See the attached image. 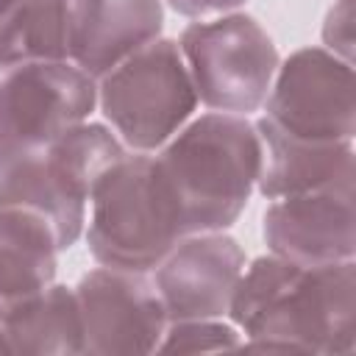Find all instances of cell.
<instances>
[{"mask_svg": "<svg viewBox=\"0 0 356 356\" xmlns=\"http://www.w3.org/2000/svg\"><path fill=\"white\" fill-rule=\"evenodd\" d=\"M242 345V331L228 317L167 320L156 353H211Z\"/></svg>", "mask_w": 356, "mask_h": 356, "instance_id": "ac0fdd59", "label": "cell"}, {"mask_svg": "<svg viewBox=\"0 0 356 356\" xmlns=\"http://www.w3.org/2000/svg\"><path fill=\"white\" fill-rule=\"evenodd\" d=\"M8 353L83 356V320L75 289L50 281L0 309Z\"/></svg>", "mask_w": 356, "mask_h": 356, "instance_id": "5bb4252c", "label": "cell"}, {"mask_svg": "<svg viewBox=\"0 0 356 356\" xmlns=\"http://www.w3.org/2000/svg\"><path fill=\"white\" fill-rule=\"evenodd\" d=\"M164 31V0H70V61L106 75Z\"/></svg>", "mask_w": 356, "mask_h": 356, "instance_id": "7c38bea8", "label": "cell"}, {"mask_svg": "<svg viewBox=\"0 0 356 356\" xmlns=\"http://www.w3.org/2000/svg\"><path fill=\"white\" fill-rule=\"evenodd\" d=\"M58 245L47 220L22 206H0V309L56 281Z\"/></svg>", "mask_w": 356, "mask_h": 356, "instance_id": "9a60e30c", "label": "cell"}, {"mask_svg": "<svg viewBox=\"0 0 356 356\" xmlns=\"http://www.w3.org/2000/svg\"><path fill=\"white\" fill-rule=\"evenodd\" d=\"M156 161L178 197L186 234L228 231L256 192L261 164L256 122L203 111L156 150Z\"/></svg>", "mask_w": 356, "mask_h": 356, "instance_id": "6da1fadb", "label": "cell"}, {"mask_svg": "<svg viewBox=\"0 0 356 356\" xmlns=\"http://www.w3.org/2000/svg\"><path fill=\"white\" fill-rule=\"evenodd\" d=\"M239 348L350 356L356 350V259L298 267L242 331Z\"/></svg>", "mask_w": 356, "mask_h": 356, "instance_id": "8992f818", "label": "cell"}, {"mask_svg": "<svg viewBox=\"0 0 356 356\" xmlns=\"http://www.w3.org/2000/svg\"><path fill=\"white\" fill-rule=\"evenodd\" d=\"M175 42L206 111L242 117L261 111L281 56L256 17L236 8L192 19Z\"/></svg>", "mask_w": 356, "mask_h": 356, "instance_id": "5b68a950", "label": "cell"}, {"mask_svg": "<svg viewBox=\"0 0 356 356\" xmlns=\"http://www.w3.org/2000/svg\"><path fill=\"white\" fill-rule=\"evenodd\" d=\"M353 197L356 186H342L270 200L261 217L267 250L303 267L356 259Z\"/></svg>", "mask_w": 356, "mask_h": 356, "instance_id": "8fae6325", "label": "cell"}, {"mask_svg": "<svg viewBox=\"0 0 356 356\" xmlns=\"http://www.w3.org/2000/svg\"><path fill=\"white\" fill-rule=\"evenodd\" d=\"M70 61V0H14L0 11V70Z\"/></svg>", "mask_w": 356, "mask_h": 356, "instance_id": "2e32d148", "label": "cell"}, {"mask_svg": "<svg viewBox=\"0 0 356 356\" xmlns=\"http://www.w3.org/2000/svg\"><path fill=\"white\" fill-rule=\"evenodd\" d=\"M261 120L286 136L312 142L356 139L353 64L320 44L300 47L278 61Z\"/></svg>", "mask_w": 356, "mask_h": 356, "instance_id": "ba28073f", "label": "cell"}, {"mask_svg": "<svg viewBox=\"0 0 356 356\" xmlns=\"http://www.w3.org/2000/svg\"><path fill=\"white\" fill-rule=\"evenodd\" d=\"M197 106L181 47L164 33L97 78V111L131 153H156Z\"/></svg>", "mask_w": 356, "mask_h": 356, "instance_id": "277c9868", "label": "cell"}, {"mask_svg": "<svg viewBox=\"0 0 356 356\" xmlns=\"http://www.w3.org/2000/svg\"><path fill=\"white\" fill-rule=\"evenodd\" d=\"M245 264V248L228 231L181 236L150 270L167 320L225 317Z\"/></svg>", "mask_w": 356, "mask_h": 356, "instance_id": "30bf717a", "label": "cell"}, {"mask_svg": "<svg viewBox=\"0 0 356 356\" xmlns=\"http://www.w3.org/2000/svg\"><path fill=\"white\" fill-rule=\"evenodd\" d=\"M125 153L128 147L106 122L83 120L0 175V206L42 214L64 253L83 236L97 178Z\"/></svg>", "mask_w": 356, "mask_h": 356, "instance_id": "3957f363", "label": "cell"}, {"mask_svg": "<svg viewBox=\"0 0 356 356\" xmlns=\"http://www.w3.org/2000/svg\"><path fill=\"white\" fill-rule=\"evenodd\" d=\"M11 3H14V0H0V11H3L6 6H11Z\"/></svg>", "mask_w": 356, "mask_h": 356, "instance_id": "7402d4cb", "label": "cell"}, {"mask_svg": "<svg viewBox=\"0 0 356 356\" xmlns=\"http://www.w3.org/2000/svg\"><path fill=\"white\" fill-rule=\"evenodd\" d=\"M186 236L178 197L156 153H125L95 184L83 239L103 267L150 273Z\"/></svg>", "mask_w": 356, "mask_h": 356, "instance_id": "7a4b0ae2", "label": "cell"}, {"mask_svg": "<svg viewBox=\"0 0 356 356\" xmlns=\"http://www.w3.org/2000/svg\"><path fill=\"white\" fill-rule=\"evenodd\" d=\"M256 131L261 145L256 192L264 200L356 186L353 142H312L286 136L261 117L256 120Z\"/></svg>", "mask_w": 356, "mask_h": 356, "instance_id": "4fadbf2b", "label": "cell"}, {"mask_svg": "<svg viewBox=\"0 0 356 356\" xmlns=\"http://www.w3.org/2000/svg\"><path fill=\"white\" fill-rule=\"evenodd\" d=\"M97 111V81L72 61L0 70V175Z\"/></svg>", "mask_w": 356, "mask_h": 356, "instance_id": "52a82bcc", "label": "cell"}, {"mask_svg": "<svg viewBox=\"0 0 356 356\" xmlns=\"http://www.w3.org/2000/svg\"><path fill=\"white\" fill-rule=\"evenodd\" d=\"M72 289L83 320V356L156 353L167 312L150 273L97 264Z\"/></svg>", "mask_w": 356, "mask_h": 356, "instance_id": "9c48e42d", "label": "cell"}, {"mask_svg": "<svg viewBox=\"0 0 356 356\" xmlns=\"http://www.w3.org/2000/svg\"><path fill=\"white\" fill-rule=\"evenodd\" d=\"M0 353H8V345H6V337H3V331H0Z\"/></svg>", "mask_w": 356, "mask_h": 356, "instance_id": "44dd1931", "label": "cell"}, {"mask_svg": "<svg viewBox=\"0 0 356 356\" xmlns=\"http://www.w3.org/2000/svg\"><path fill=\"white\" fill-rule=\"evenodd\" d=\"M320 39L328 53L353 64L356 53V0H334L323 17Z\"/></svg>", "mask_w": 356, "mask_h": 356, "instance_id": "d6986e66", "label": "cell"}, {"mask_svg": "<svg viewBox=\"0 0 356 356\" xmlns=\"http://www.w3.org/2000/svg\"><path fill=\"white\" fill-rule=\"evenodd\" d=\"M298 267H303V264H295V261L275 256L270 250L256 256L253 261H248L239 281H236V289L231 295L225 317L239 331H245L273 303V298L286 286V281L298 273Z\"/></svg>", "mask_w": 356, "mask_h": 356, "instance_id": "e0dca14e", "label": "cell"}, {"mask_svg": "<svg viewBox=\"0 0 356 356\" xmlns=\"http://www.w3.org/2000/svg\"><path fill=\"white\" fill-rule=\"evenodd\" d=\"M245 3L248 0H164V6H170L175 14H181L186 19H203V17L236 11Z\"/></svg>", "mask_w": 356, "mask_h": 356, "instance_id": "ffe728a7", "label": "cell"}]
</instances>
